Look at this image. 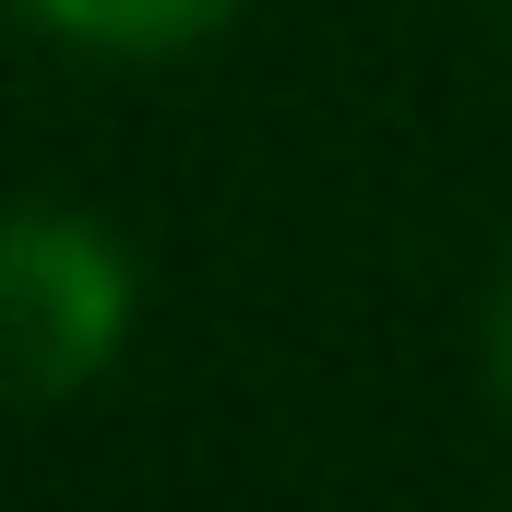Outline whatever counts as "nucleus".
Returning <instances> with one entry per match:
<instances>
[{"label": "nucleus", "mask_w": 512, "mask_h": 512, "mask_svg": "<svg viewBox=\"0 0 512 512\" xmlns=\"http://www.w3.org/2000/svg\"><path fill=\"white\" fill-rule=\"evenodd\" d=\"M131 334V262L72 203H0V405L84 393Z\"/></svg>", "instance_id": "obj_1"}, {"label": "nucleus", "mask_w": 512, "mask_h": 512, "mask_svg": "<svg viewBox=\"0 0 512 512\" xmlns=\"http://www.w3.org/2000/svg\"><path fill=\"white\" fill-rule=\"evenodd\" d=\"M48 36H72V48H96V60H179V48H203L239 0H24Z\"/></svg>", "instance_id": "obj_2"}, {"label": "nucleus", "mask_w": 512, "mask_h": 512, "mask_svg": "<svg viewBox=\"0 0 512 512\" xmlns=\"http://www.w3.org/2000/svg\"><path fill=\"white\" fill-rule=\"evenodd\" d=\"M489 358H501V393H512V286H501V322H489Z\"/></svg>", "instance_id": "obj_3"}]
</instances>
